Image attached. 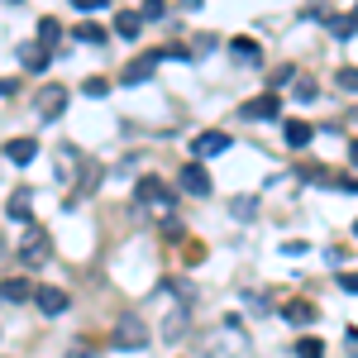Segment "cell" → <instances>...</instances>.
Segmentation results:
<instances>
[{
	"instance_id": "cell-10",
	"label": "cell",
	"mask_w": 358,
	"mask_h": 358,
	"mask_svg": "<svg viewBox=\"0 0 358 358\" xmlns=\"http://www.w3.org/2000/svg\"><path fill=\"white\" fill-rule=\"evenodd\" d=\"M5 158L15 167H29L38 158V138H10V143H5Z\"/></svg>"
},
{
	"instance_id": "cell-6",
	"label": "cell",
	"mask_w": 358,
	"mask_h": 358,
	"mask_svg": "<svg viewBox=\"0 0 358 358\" xmlns=\"http://www.w3.org/2000/svg\"><path fill=\"white\" fill-rule=\"evenodd\" d=\"M48 239H43V229H29V239H24V248H20V258H24V268H43L48 263Z\"/></svg>"
},
{
	"instance_id": "cell-28",
	"label": "cell",
	"mask_w": 358,
	"mask_h": 358,
	"mask_svg": "<svg viewBox=\"0 0 358 358\" xmlns=\"http://www.w3.org/2000/svg\"><path fill=\"white\" fill-rule=\"evenodd\" d=\"M296 101H315V82H301V86H296Z\"/></svg>"
},
{
	"instance_id": "cell-33",
	"label": "cell",
	"mask_w": 358,
	"mask_h": 358,
	"mask_svg": "<svg viewBox=\"0 0 358 358\" xmlns=\"http://www.w3.org/2000/svg\"><path fill=\"white\" fill-rule=\"evenodd\" d=\"M0 253H5V244H0Z\"/></svg>"
},
{
	"instance_id": "cell-11",
	"label": "cell",
	"mask_w": 358,
	"mask_h": 358,
	"mask_svg": "<svg viewBox=\"0 0 358 358\" xmlns=\"http://www.w3.org/2000/svg\"><path fill=\"white\" fill-rule=\"evenodd\" d=\"M20 57H24L29 72H48V62H53V53H48V48H38V43H24V48H20Z\"/></svg>"
},
{
	"instance_id": "cell-14",
	"label": "cell",
	"mask_w": 358,
	"mask_h": 358,
	"mask_svg": "<svg viewBox=\"0 0 358 358\" xmlns=\"http://www.w3.org/2000/svg\"><path fill=\"white\" fill-rule=\"evenodd\" d=\"M229 57H239V62H248V67H253V62H263V53H258V43H253V38H234V43H229Z\"/></svg>"
},
{
	"instance_id": "cell-8",
	"label": "cell",
	"mask_w": 358,
	"mask_h": 358,
	"mask_svg": "<svg viewBox=\"0 0 358 358\" xmlns=\"http://www.w3.org/2000/svg\"><path fill=\"white\" fill-rule=\"evenodd\" d=\"M62 110H67V91H62V86H43V91H38V115H43V120H57Z\"/></svg>"
},
{
	"instance_id": "cell-19",
	"label": "cell",
	"mask_w": 358,
	"mask_h": 358,
	"mask_svg": "<svg viewBox=\"0 0 358 358\" xmlns=\"http://www.w3.org/2000/svg\"><path fill=\"white\" fill-rule=\"evenodd\" d=\"M296 358H325V344L310 334V339H296Z\"/></svg>"
},
{
	"instance_id": "cell-25",
	"label": "cell",
	"mask_w": 358,
	"mask_h": 358,
	"mask_svg": "<svg viewBox=\"0 0 358 358\" xmlns=\"http://www.w3.org/2000/svg\"><path fill=\"white\" fill-rule=\"evenodd\" d=\"M72 5H77V10H82V15H96V10H106V5H110V0H72Z\"/></svg>"
},
{
	"instance_id": "cell-15",
	"label": "cell",
	"mask_w": 358,
	"mask_h": 358,
	"mask_svg": "<svg viewBox=\"0 0 358 358\" xmlns=\"http://www.w3.org/2000/svg\"><path fill=\"white\" fill-rule=\"evenodd\" d=\"M325 24H330L334 38H354V34H358V20H354V15H330Z\"/></svg>"
},
{
	"instance_id": "cell-24",
	"label": "cell",
	"mask_w": 358,
	"mask_h": 358,
	"mask_svg": "<svg viewBox=\"0 0 358 358\" xmlns=\"http://www.w3.org/2000/svg\"><path fill=\"white\" fill-rule=\"evenodd\" d=\"M57 34H62V24H57V20H43V24H38V38H48V43H53Z\"/></svg>"
},
{
	"instance_id": "cell-21",
	"label": "cell",
	"mask_w": 358,
	"mask_h": 358,
	"mask_svg": "<svg viewBox=\"0 0 358 358\" xmlns=\"http://www.w3.org/2000/svg\"><path fill=\"white\" fill-rule=\"evenodd\" d=\"M334 82H339V91H358V67H339Z\"/></svg>"
},
{
	"instance_id": "cell-32",
	"label": "cell",
	"mask_w": 358,
	"mask_h": 358,
	"mask_svg": "<svg viewBox=\"0 0 358 358\" xmlns=\"http://www.w3.org/2000/svg\"><path fill=\"white\" fill-rule=\"evenodd\" d=\"M354 234H358V220H354Z\"/></svg>"
},
{
	"instance_id": "cell-17",
	"label": "cell",
	"mask_w": 358,
	"mask_h": 358,
	"mask_svg": "<svg viewBox=\"0 0 358 358\" xmlns=\"http://www.w3.org/2000/svg\"><path fill=\"white\" fill-rule=\"evenodd\" d=\"M115 29H120V38H138V29H143V15H134V10H124V15L115 20Z\"/></svg>"
},
{
	"instance_id": "cell-5",
	"label": "cell",
	"mask_w": 358,
	"mask_h": 358,
	"mask_svg": "<svg viewBox=\"0 0 358 358\" xmlns=\"http://www.w3.org/2000/svg\"><path fill=\"white\" fill-rule=\"evenodd\" d=\"M229 143H234V138L224 134V129H206V134L192 138V158H196V163H201V158H215V153H224Z\"/></svg>"
},
{
	"instance_id": "cell-20",
	"label": "cell",
	"mask_w": 358,
	"mask_h": 358,
	"mask_svg": "<svg viewBox=\"0 0 358 358\" xmlns=\"http://www.w3.org/2000/svg\"><path fill=\"white\" fill-rule=\"evenodd\" d=\"M234 215H239V220H253V215H258V196H239V201H234Z\"/></svg>"
},
{
	"instance_id": "cell-9",
	"label": "cell",
	"mask_w": 358,
	"mask_h": 358,
	"mask_svg": "<svg viewBox=\"0 0 358 358\" xmlns=\"http://www.w3.org/2000/svg\"><path fill=\"white\" fill-rule=\"evenodd\" d=\"M34 306H38L43 315H62V310H67V292H62V287H38V292H34Z\"/></svg>"
},
{
	"instance_id": "cell-27",
	"label": "cell",
	"mask_w": 358,
	"mask_h": 358,
	"mask_svg": "<svg viewBox=\"0 0 358 358\" xmlns=\"http://www.w3.org/2000/svg\"><path fill=\"white\" fill-rule=\"evenodd\" d=\"M339 287H344L349 296H358V273H339Z\"/></svg>"
},
{
	"instance_id": "cell-31",
	"label": "cell",
	"mask_w": 358,
	"mask_h": 358,
	"mask_svg": "<svg viewBox=\"0 0 358 358\" xmlns=\"http://www.w3.org/2000/svg\"><path fill=\"white\" fill-rule=\"evenodd\" d=\"M10 91H15V82H0V96H10Z\"/></svg>"
},
{
	"instance_id": "cell-23",
	"label": "cell",
	"mask_w": 358,
	"mask_h": 358,
	"mask_svg": "<svg viewBox=\"0 0 358 358\" xmlns=\"http://www.w3.org/2000/svg\"><path fill=\"white\" fill-rule=\"evenodd\" d=\"M138 15H143V20H163L167 5H163V0H143V10H138Z\"/></svg>"
},
{
	"instance_id": "cell-18",
	"label": "cell",
	"mask_w": 358,
	"mask_h": 358,
	"mask_svg": "<svg viewBox=\"0 0 358 358\" xmlns=\"http://www.w3.org/2000/svg\"><path fill=\"white\" fill-rule=\"evenodd\" d=\"M310 134H315V129H310L306 120H292V124H287V143H292V148H306Z\"/></svg>"
},
{
	"instance_id": "cell-1",
	"label": "cell",
	"mask_w": 358,
	"mask_h": 358,
	"mask_svg": "<svg viewBox=\"0 0 358 358\" xmlns=\"http://www.w3.org/2000/svg\"><path fill=\"white\" fill-rule=\"evenodd\" d=\"M115 344H120V349H148V325H143L138 315H120Z\"/></svg>"
},
{
	"instance_id": "cell-7",
	"label": "cell",
	"mask_w": 358,
	"mask_h": 358,
	"mask_svg": "<svg viewBox=\"0 0 358 358\" xmlns=\"http://www.w3.org/2000/svg\"><path fill=\"white\" fill-rule=\"evenodd\" d=\"M182 192L187 196H210V172L201 163H187L182 167Z\"/></svg>"
},
{
	"instance_id": "cell-30",
	"label": "cell",
	"mask_w": 358,
	"mask_h": 358,
	"mask_svg": "<svg viewBox=\"0 0 358 358\" xmlns=\"http://www.w3.org/2000/svg\"><path fill=\"white\" fill-rule=\"evenodd\" d=\"M349 163H354V167H358V143H349Z\"/></svg>"
},
{
	"instance_id": "cell-29",
	"label": "cell",
	"mask_w": 358,
	"mask_h": 358,
	"mask_svg": "<svg viewBox=\"0 0 358 358\" xmlns=\"http://www.w3.org/2000/svg\"><path fill=\"white\" fill-rule=\"evenodd\" d=\"M344 344H354V349H349V354L358 358V330H344Z\"/></svg>"
},
{
	"instance_id": "cell-12",
	"label": "cell",
	"mask_w": 358,
	"mask_h": 358,
	"mask_svg": "<svg viewBox=\"0 0 358 358\" xmlns=\"http://www.w3.org/2000/svg\"><path fill=\"white\" fill-rule=\"evenodd\" d=\"M34 292H38V287H29L24 277H10V282H0V296H5V301H29Z\"/></svg>"
},
{
	"instance_id": "cell-34",
	"label": "cell",
	"mask_w": 358,
	"mask_h": 358,
	"mask_svg": "<svg viewBox=\"0 0 358 358\" xmlns=\"http://www.w3.org/2000/svg\"><path fill=\"white\" fill-rule=\"evenodd\" d=\"M354 120H358V115H354Z\"/></svg>"
},
{
	"instance_id": "cell-4",
	"label": "cell",
	"mask_w": 358,
	"mask_h": 358,
	"mask_svg": "<svg viewBox=\"0 0 358 358\" xmlns=\"http://www.w3.org/2000/svg\"><path fill=\"white\" fill-rule=\"evenodd\" d=\"M163 57H167V53H138L134 62H129V67L120 72V82H124V86H138V82H148V77L158 72V62H163Z\"/></svg>"
},
{
	"instance_id": "cell-3",
	"label": "cell",
	"mask_w": 358,
	"mask_h": 358,
	"mask_svg": "<svg viewBox=\"0 0 358 358\" xmlns=\"http://www.w3.org/2000/svg\"><path fill=\"white\" fill-rule=\"evenodd\" d=\"M134 196H138V201H143V206H153V210H172V196H167L163 177H138Z\"/></svg>"
},
{
	"instance_id": "cell-16",
	"label": "cell",
	"mask_w": 358,
	"mask_h": 358,
	"mask_svg": "<svg viewBox=\"0 0 358 358\" xmlns=\"http://www.w3.org/2000/svg\"><path fill=\"white\" fill-rule=\"evenodd\" d=\"M29 196H34V192H24V187L10 196V210H5L10 220H29V210H34V206H29Z\"/></svg>"
},
{
	"instance_id": "cell-13",
	"label": "cell",
	"mask_w": 358,
	"mask_h": 358,
	"mask_svg": "<svg viewBox=\"0 0 358 358\" xmlns=\"http://www.w3.org/2000/svg\"><path fill=\"white\" fill-rule=\"evenodd\" d=\"M282 315H287L292 325H315V315H320V310H315L310 301H292L287 310H282Z\"/></svg>"
},
{
	"instance_id": "cell-2",
	"label": "cell",
	"mask_w": 358,
	"mask_h": 358,
	"mask_svg": "<svg viewBox=\"0 0 358 358\" xmlns=\"http://www.w3.org/2000/svg\"><path fill=\"white\" fill-rule=\"evenodd\" d=\"M282 115V101H277V91H263V96H253L239 106V120H277Z\"/></svg>"
},
{
	"instance_id": "cell-22",
	"label": "cell",
	"mask_w": 358,
	"mask_h": 358,
	"mask_svg": "<svg viewBox=\"0 0 358 358\" xmlns=\"http://www.w3.org/2000/svg\"><path fill=\"white\" fill-rule=\"evenodd\" d=\"M77 38H82V43H106V29H101V24H82V29H77Z\"/></svg>"
},
{
	"instance_id": "cell-26",
	"label": "cell",
	"mask_w": 358,
	"mask_h": 358,
	"mask_svg": "<svg viewBox=\"0 0 358 358\" xmlns=\"http://www.w3.org/2000/svg\"><path fill=\"white\" fill-rule=\"evenodd\" d=\"M82 91H86V96H106V91H110V86L101 82V77H91V82H82Z\"/></svg>"
}]
</instances>
